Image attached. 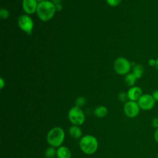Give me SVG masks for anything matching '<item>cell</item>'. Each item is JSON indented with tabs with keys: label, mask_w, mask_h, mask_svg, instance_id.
<instances>
[{
	"label": "cell",
	"mask_w": 158,
	"mask_h": 158,
	"mask_svg": "<svg viewBox=\"0 0 158 158\" xmlns=\"http://www.w3.org/2000/svg\"><path fill=\"white\" fill-rule=\"evenodd\" d=\"M19 27L25 32L30 33L33 28V21L28 15H22L18 20Z\"/></svg>",
	"instance_id": "cell-8"
},
{
	"label": "cell",
	"mask_w": 158,
	"mask_h": 158,
	"mask_svg": "<svg viewBox=\"0 0 158 158\" xmlns=\"http://www.w3.org/2000/svg\"><path fill=\"white\" fill-rule=\"evenodd\" d=\"M156 69H157V70H158V58L156 59V67H155Z\"/></svg>",
	"instance_id": "cell-26"
},
{
	"label": "cell",
	"mask_w": 158,
	"mask_h": 158,
	"mask_svg": "<svg viewBox=\"0 0 158 158\" xmlns=\"http://www.w3.org/2000/svg\"><path fill=\"white\" fill-rule=\"evenodd\" d=\"M118 99L120 101H122V102H125V101H126L128 99V95H127V93H126L125 92H120L118 94Z\"/></svg>",
	"instance_id": "cell-19"
},
{
	"label": "cell",
	"mask_w": 158,
	"mask_h": 158,
	"mask_svg": "<svg viewBox=\"0 0 158 158\" xmlns=\"http://www.w3.org/2000/svg\"><path fill=\"white\" fill-rule=\"evenodd\" d=\"M79 146L85 154L92 155L96 152L98 148V141L95 136L86 135L80 139Z\"/></svg>",
	"instance_id": "cell-2"
},
{
	"label": "cell",
	"mask_w": 158,
	"mask_h": 158,
	"mask_svg": "<svg viewBox=\"0 0 158 158\" xmlns=\"http://www.w3.org/2000/svg\"><path fill=\"white\" fill-rule=\"evenodd\" d=\"M70 136L74 139H80L82 137V131L78 125H73L69 130Z\"/></svg>",
	"instance_id": "cell-12"
},
{
	"label": "cell",
	"mask_w": 158,
	"mask_h": 158,
	"mask_svg": "<svg viewBox=\"0 0 158 158\" xmlns=\"http://www.w3.org/2000/svg\"><path fill=\"white\" fill-rule=\"evenodd\" d=\"M128 99L133 101H138L140 97L143 95V91L139 86H131L127 91Z\"/></svg>",
	"instance_id": "cell-10"
},
{
	"label": "cell",
	"mask_w": 158,
	"mask_h": 158,
	"mask_svg": "<svg viewBox=\"0 0 158 158\" xmlns=\"http://www.w3.org/2000/svg\"><path fill=\"white\" fill-rule=\"evenodd\" d=\"M0 83H1L0 88H1V89H2V88L4 87V85H5V82L4 81V80H3V79H2V78H1V79H0Z\"/></svg>",
	"instance_id": "cell-25"
},
{
	"label": "cell",
	"mask_w": 158,
	"mask_h": 158,
	"mask_svg": "<svg viewBox=\"0 0 158 158\" xmlns=\"http://www.w3.org/2000/svg\"><path fill=\"white\" fill-rule=\"evenodd\" d=\"M38 3L36 0H23L22 7L27 14H33L36 12Z\"/></svg>",
	"instance_id": "cell-9"
},
{
	"label": "cell",
	"mask_w": 158,
	"mask_h": 158,
	"mask_svg": "<svg viewBox=\"0 0 158 158\" xmlns=\"http://www.w3.org/2000/svg\"><path fill=\"white\" fill-rule=\"evenodd\" d=\"M122 0H106L107 3L111 6H118Z\"/></svg>",
	"instance_id": "cell-20"
},
{
	"label": "cell",
	"mask_w": 158,
	"mask_h": 158,
	"mask_svg": "<svg viewBox=\"0 0 158 158\" xmlns=\"http://www.w3.org/2000/svg\"><path fill=\"white\" fill-rule=\"evenodd\" d=\"M151 125L152 127L154 128L155 129L158 128V118L157 117H155L152 120Z\"/></svg>",
	"instance_id": "cell-21"
},
{
	"label": "cell",
	"mask_w": 158,
	"mask_h": 158,
	"mask_svg": "<svg viewBox=\"0 0 158 158\" xmlns=\"http://www.w3.org/2000/svg\"><path fill=\"white\" fill-rule=\"evenodd\" d=\"M157 158H158V154H157Z\"/></svg>",
	"instance_id": "cell-28"
},
{
	"label": "cell",
	"mask_w": 158,
	"mask_h": 158,
	"mask_svg": "<svg viewBox=\"0 0 158 158\" xmlns=\"http://www.w3.org/2000/svg\"><path fill=\"white\" fill-rule=\"evenodd\" d=\"M0 15L2 19H6L9 16V12L6 9H1L0 10Z\"/></svg>",
	"instance_id": "cell-18"
},
{
	"label": "cell",
	"mask_w": 158,
	"mask_h": 158,
	"mask_svg": "<svg viewBox=\"0 0 158 158\" xmlns=\"http://www.w3.org/2000/svg\"><path fill=\"white\" fill-rule=\"evenodd\" d=\"M69 121L75 125H81L85 120V115L80 107L75 106L72 107L68 112Z\"/></svg>",
	"instance_id": "cell-4"
},
{
	"label": "cell",
	"mask_w": 158,
	"mask_h": 158,
	"mask_svg": "<svg viewBox=\"0 0 158 158\" xmlns=\"http://www.w3.org/2000/svg\"><path fill=\"white\" fill-rule=\"evenodd\" d=\"M65 136L64 130L62 128L59 127H54L47 134V142L51 146L59 148L62 146L65 139Z\"/></svg>",
	"instance_id": "cell-3"
},
{
	"label": "cell",
	"mask_w": 158,
	"mask_h": 158,
	"mask_svg": "<svg viewBox=\"0 0 158 158\" xmlns=\"http://www.w3.org/2000/svg\"><path fill=\"white\" fill-rule=\"evenodd\" d=\"M56 10V5L53 2L46 0L38 3L36 13L41 20L47 22L53 17Z\"/></svg>",
	"instance_id": "cell-1"
},
{
	"label": "cell",
	"mask_w": 158,
	"mask_h": 158,
	"mask_svg": "<svg viewBox=\"0 0 158 158\" xmlns=\"http://www.w3.org/2000/svg\"><path fill=\"white\" fill-rule=\"evenodd\" d=\"M56 156L57 158H71L72 154L69 148L60 146L56 150Z\"/></svg>",
	"instance_id": "cell-11"
},
{
	"label": "cell",
	"mask_w": 158,
	"mask_h": 158,
	"mask_svg": "<svg viewBox=\"0 0 158 158\" xmlns=\"http://www.w3.org/2000/svg\"><path fill=\"white\" fill-rule=\"evenodd\" d=\"M86 104V99L84 97H79L75 101V106L78 107H82Z\"/></svg>",
	"instance_id": "cell-17"
},
{
	"label": "cell",
	"mask_w": 158,
	"mask_h": 158,
	"mask_svg": "<svg viewBox=\"0 0 158 158\" xmlns=\"http://www.w3.org/2000/svg\"><path fill=\"white\" fill-rule=\"evenodd\" d=\"M131 67V62L124 57L117 58L114 64L115 72L119 75H127L129 73Z\"/></svg>",
	"instance_id": "cell-5"
},
{
	"label": "cell",
	"mask_w": 158,
	"mask_h": 158,
	"mask_svg": "<svg viewBox=\"0 0 158 158\" xmlns=\"http://www.w3.org/2000/svg\"><path fill=\"white\" fill-rule=\"evenodd\" d=\"M123 110L128 117L134 118L139 114L140 107L136 101H129L125 104Z\"/></svg>",
	"instance_id": "cell-7"
},
{
	"label": "cell",
	"mask_w": 158,
	"mask_h": 158,
	"mask_svg": "<svg viewBox=\"0 0 158 158\" xmlns=\"http://www.w3.org/2000/svg\"><path fill=\"white\" fill-rule=\"evenodd\" d=\"M56 148L50 146L48 147L45 152H44V155L46 158H54L56 156V150L55 149Z\"/></svg>",
	"instance_id": "cell-16"
},
{
	"label": "cell",
	"mask_w": 158,
	"mask_h": 158,
	"mask_svg": "<svg viewBox=\"0 0 158 158\" xmlns=\"http://www.w3.org/2000/svg\"><path fill=\"white\" fill-rule=\"evenodd\" d=\"M108 110L106 107L104 106H97L94 110V115L98 118H103L107 114Z\"/></svg>",
	"instance_id": "cell-13"
},
{
	"label": "cell",
	"mask_w": 158,
	"mask_h": 158,
	"mask_svg": "<svg viewBox=\"0 0 158 158\" xmlns=\"http://www.w3.org/2000/svg\"><path fill=\"white\" fill-rule=\"evenodd\" d=\"M154 138L155 141L158 143V128L155 130V131L154 133Z\"/></svg>",
	"instance_id": "cell-24"
},
{
	"label": "cell",
	"mask_w": 158,
	"mask_h": 158,
	"mask_svg": "<svg viewBox=\"0 0 158 158\" xmlns=\"http://www.w3.org/2000/svg\"><path fill=\"white\" fill-rule=\"evenodd\" d=\"M152 96L156 102H158V89L154 90L152 93Z\"/></svg>",
	"instance_id": "cell-22"
},
{
	"label": "cell",
	"mask_w": 158,
	"mask_h": 158,
	"mask_svg": "<svg viewBox=\"0 0 158 158\" xmlns=\"http://www.w3.org/2000/svg\"><path fill=\"white\" fill-rule=\"evenodd\" d=\"M140 109L144 110H151L155 106L156 101L152 94H143L137 101Z\"/></svg>",
	"instance_id": "cell-6"
},
{
	"label": "cell",
	"mask_w": 158,
	"mask_h": 158,
	"mask_svg": "<svg viewBox=\"0 0 158 158\" xmlns=\"http://www.w3.org/2000/svg\"><path fill=\"white\" fill-rule=\"evenodd\" d=\"M37 1H39V2H42V1H46V0H36Z\"/></svg>",
	"instance_id": "cell-27"
},
{
	"label": "cell",
	"mask_w": 158,
	"mask_h": 158,
	"mask_svg": "<svg viewBox=\"0 0 158 158\" xmlns=\"http://www.w3.org/2000/svg\"><path fill=\"white\" fill-rule=\"evenodd\" d=\"M144 69L143 65L140 64H135L133 68V73L135 75L137 79L141 78L143 75Z\"/></svg>",
	"instance_id": "cell-15"
},
{
	"label": "cell",
	"mask_w": 158,
	"mask_h": 158,
	"mask_svg": "<svg viewBox=\"0 0 158 158\" xmlns=\"http://www.w3.org/2000/svg\"><path fill=\"white\" fill-rule=\"evenodd\" d=\"M136 78L135 76V75L133 73H128V74L126 75L125 77V84L128 86H133L135 84Z\"/></svg>",
	"instance_id": "cell-14"
},
{
	"label": "cell",
	"mask_w": 158,
	"mask_h": 158,
	"mask_svg": "<svg viewBox=\"0 0 158 158\" xmlns=\"http://www.w3.org/2000/svg\"><path fill=\"white\" fill-rule=\"evenodd\" d=\"M148 64L151 67H156V60L154 59H150L148 60Z\"/></svg>",
	"instance_id": "cell-23"
}]
</instances>
